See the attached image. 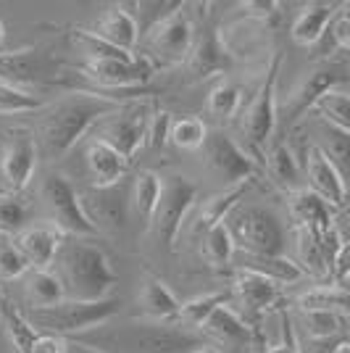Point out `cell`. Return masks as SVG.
Masks as SVG:
<instances>
[{"mask_svg":"<svg viewBox=\"0 0 350 353\" xmlns=\"http://www.w3.org/2000/svg\"><path fill=\"white\" fill-rule=\"evenodd\" d=\"M116 101L103 98L101 92H69L59 98L56 103L48 108L43 124H40V140H43V153L48 159H61L72 150L92 127L116 111Z\"/></svg>","mask_w":350,"mask_h":353,"instance_id":"cell-1","label":"cell"},{"mask_svg":"<svg viewBox=\"0 0 350 353\" xmlns=\"http://www.w3.org/2000/svg\"><path fill=\"white\" fill-rule=\"evenodd\" d=\"M61 272H63V290L66 298L74 301H105L111 298L119 277L111 266V259L105 250L95 243L76 240L63 243L59 250Z\"/></svg>","mask_w":350,"mask_h":353,"instance_id":"cell-2","label":"cell"},{"mask_svg":"<svg viewBox=\"0 0 350 353\" xmlns=\"http://www.w3.org/2000/svg\"><path fill=\"white\" fill-rule=\"evenodd\" d=\"M119 298H105V301H74L66 298L56 306L48 309H32L30 319L37 332H50V335H79L92 327L105 324L119 311Z\"/></svg>","mask_w":350,"mask_h":353,"instance_id":"cell-3","label":"cell"},{"mask_svg":"<svg viewBox=\"0 0 350 353\" xmlns=\"http://www.w3.org/2000/svg\"><path fill=\"white\" fill-rule=\"evenodd\" d=\"M227 230L234 240V248H240L245 256H263V259L285 256L287 232H285L282 219L271 208H243L229 219Z\"/></svg>","mask_w":350,"mask_h":353,"instance_id":"cell-4","label":"cell"},{"mask_svg":"<svg viewBox=\"0 0 350 353\" xmlns=\"http://www.w3.org/2000/svg\"><path fill=\"white\" fill-rule=\"evenodd\" d=\"M153 117V105L147 101H127L119 103L116 111H111L108 117H103L92 130V140H101L105 145L119 150L127 161L137 153V148L145 145V132L147 124Z\"/></svg>","mask_w":350,"mask_h":353,"instance_id":"cell-5","label":"cell"},{"mask_svg":"<svg viewBox=\"0 0 350 353\" xmlns=\"http://www.w3.org/2000/svg\"><path fill=\"white\" fill-rule=\"evenodd\" d=\"M40 195H43L45 206L50 211L53 224L63 230L66 235L76 237H92L98 235V227L90 221L88 211L82 206V195L76 192L72 182L59 172H50L40 185Z\"/></svg>","mask_w":350,"mask_h":353,"instance_id":"cell-6","label":"cell"},{"mask_svg":"<svg viewBox=\"0 0 350 353\" xmlns=\"http://www.w3.org/2000/svg\"><path fill=\"white\" fill-rule=\"evenodd\" d=\"M116 340L137 353H185L203 345V335L176 322H132L119 330Z\"/></svg>","mask_w":350,"mask_h":353,"instance_id":"cell-7","label":"cell"},{"mask_svg":"<svg viewBox=\"0 0 350 353\" xmlns=\"http://www.w3.org/2000/svg\"><path fill=\"white\" fill-rule=\"evenodd\" d=\"M198 201V185L187 179V176H169L163 179V190H161L158 208L150 219V230L158 243H163L169 250H174V243L182 224L187 219V214L192 211Z\"/></svg>","mask_w":350,"mask_h":353,"instance_id":"cell-8","label":"cell"},{"mask_svg":"<svg viewBox=\"0 0 350 353\" xmlns=\"http://www.w3.org/2000/svg\"><path fill=\"white\" fill-rule=\"evenodd\" d=\"M279 69H282V53H274L271 61H269V69H266V77H263V85L258 88L253 103L248 105L245 111V119H243V130H245V137L253 150H266L271 134H274V127H277V79H279Z\"/></svg>","mask_w":350,"mask_h":353,"instance_id":"cell-9","label":"cell"},{"mask_svg":"<svg viewBox=\"0 0 350 353\" xmlns=\"http://www.w3.org/2000/svg\"><path fill=\"white\" fill-rule=\"evenodd\" d=\"M143 37L150 48V59L158 66L161 63H179V61H187L190 56L192 43H195V27L182 6L179 11L163 16L158 24H153Z\"/></svg>","mask_w":350,"mask_h":353,"instance_id":"cell-10","label":"cell"},{"mask_svg":"<svg viewBox=\"0 0 350 353\" xmlns=\"http://www.w3.org/2000/svg\"><path fill=\"white\" fill-rule=\"evenodd\" d=\"M203 153H205L208 166H211L229 188L253 182L256 174H258V163L253 161V156L245 153L229 134L208 132V137H205V143H203Z\"/></svg>","mask_w":350,"mask_h":353,"instance_id":"cell-11","label":"cell"},{"mask_svg":"<svg viewBox=\"0 0 350 353\" xmlns=\"http://www.w3.org/2000/svg\"><path fill=\"white\" fill-rule=\"evenodd\" d=\"M345 69L335 66V63H319L311 72L303 74V79L295 85V90L290 92L287 103H285V130L295 127L300 117L313 108V103L319 101L324 92L345 85Z\"/></svg>","mask_w":350,"mask_h":353,"instance_id":"cell-12","label":"cell"},{"mask_svg":"<svg viewBox=\"0 0 350 353\" xmlns=\"http://www.w3.org/2000/svg\"><path fill=\"white\" fill-rule=\"evenodd\" d=\"M61 63L43 48H21V50H6L0 53V79L11 85L24 82H59L63 77Z\"/></svg>","mask_w":350,"mask_h":353,"instance_id":"cell-13","label":"cell"},{"mask_svg":"<svg viewBox=\"0 0 350 353\" xmlns=\"http://www.w3.org/2000/svg\"><path fill=\"white\" fill-rule=\"evenodd\" d=\"M37 159H40V145L32 132H19L11 134V140L3 148L0 156V179L6 192H21L32 182V176L37 172Z\"/></svg>","mask_w":350,"mask_h":353,"instance_id":"cell-14","label":"cell"},{"mask_svg":"<svg viewBox=\"0 0 350 353\" xmlns=\"http://www.w3.org/2000/svg\"><path fill=\"white\" fill-rule=\"evenodd\" d=\"M306 179L308 190L316 192L324 203L332 208H345L348 203V190H345V179L342 172L337 169V163L324 153L321 145H308L306 150Z\"/></svg>","mask_w":350,"mask_h":353,"instance_id":"cell-15","label":"cell"},{"mask_svg":"<svg viewBox=\"0 0 350 353\" xmlns=\"http://www.w3.org/2000/svg\"><path fill=\"white\" fill-rule=\"evenodd\" d=\"M63 243H66L63 230H59L53 221H40V224L24 227L16 235L14 245L27 259L30 269H50L53 261L59 259V250Z\"/></svg>","mask_w":350,"mask_h":353,"instance_id":"cell-16","label":"cell"},{"mask_svg":"<svg viewBox=\"0 0 350 353\" xmlns=\"http://www.w3.org/2000/svg\"><path fill=\"white\" fill-rule=\"evenodd\" d=\"M290 219L295 221V230H311V232H327L335 227V208L324 203L316 192L308 188H298L287 198Z\"/></svg>","mask_w":350,"mask_h":353,"instance_id":"cell-17","label":"cell"},{"mask_svg":"<svg viewBox=\"0 0 350 353\" xmlns=\"http://www.w3.org/2000/svg\"><path fill=\"white\" fill-rule=\"evenodd\" d=\"M229 66H232V53L227 50L216 30H205L203 37L192 43V50L187 56V72L192 74V79H205L211 74L229 72Z\"/></svg>","mask_w":350,"mask_h":353,"instance_id":"cell-18","label":"cell"},{"mask_svg":"<svg viewBox=\"0 0 350 353\" xmlns=\"http://www.w3.org/2000/svg\"><path fill=\"white\" fill-rule=\"evenodd\" d=\"M85 159H88V169L92 176V190H105V188L121 185V179L127 176V169H130V161L101 140H90Z\"/></svg>","mask_w":350,"mask_h":353,"instance_id":"cell-19","label":"cell"},{"mask_svg":"<svg viewBox=\"0 0 350 353\" xmlns=\"http://www.w3.org/2000/svg\"><path fill=\"white\" fill-rule=\"evenodd\" d=\"M92 32H95L101 40H105L108 45L124 50V53H134V48L140 43V30H137L134 14L127 11L124 6H111V8H105Z\"/></svg>","mask_w":350,"mask_h":353,"instance_id":"cell-20","label":"cell"},{"mask_svg":"<svg viewBox=\"0 0 350 353\" xmlns=\"http://www.w3.org/2000/svg\"><path fill=\"white\" fill-rule=\"evenodd\" d=\"M232 293L250 311H266L282 298V285H277V282L269 280V277H263L258 272L237 269L232 280Z\"/></svg>","mask_w":350,"mask_h":353,"instance_id":"cell-21","label":"cell"},{"mask_svg":"<svg viewBox=\"0 0 350 353\" xmlns=\"http://www.w3.org/2000/svg\"><path fill=\"white\" fill-rule=\"evenodd\" d=\"M140 311L147 316V322H176L179 314V298L172 293L166 282L145 272L143 277V290H140Z\"/></svg>","mask_w":350,"mask_h":353,"instance_id":"cell-22","label":"cell"},{"mask_svg":"<svg viewBox=\"0 0 350 353\" xmlns=\"http://www.w3.org/2000/svg\"><path fill=\"white\" fill-rule=\"evenodd\" d=\"M337 6L340 3H308V6H303L290 27L292 43L303 45V48L319 45V40L324 37L327 27H329V21H332V16H335Z\"/></svg>","mask_w":350,"mask_h":353,"instance_id":"cell-23","label":"cell"},{"mask_svg":"<svg viewBox=\"0 0 350 353\" xmlns=\"http://www.w3.org/2000/svg\"><path fill=\"white\" fill-rule=\"evenodd\" d=\"M82 206L88 211L90 221L98 227V232H101V227L116 230L127 219V201H124L121 185L105 188V190H92L90 192V203H82Z\"/></svg>","mask_w":350,"mask_h":353,"instance_id":"cell-24","label":"cell"},{"mask_svg":"<svg viewBox=\"0 0 350 353\" xmlns=\"http://www.w3.org/2000/svg\"><path fill=\"white\" fill-rule=\"evenodd\" d=\"M248 188H250V182L234 185V188H227L224 192H216V195H211L208 201H203V206L198 211V219H195V232L200 235V232L216 227V224H227V219L232 216V211L237 208V203L245 198Z\"/></svg>","mask_w":350,"mask_h":353,"instance_id":"cell-25","label":"cell"},{"mask_svg":"<svg viewBox=\"0 0 350 353\" xmlns=\"http://www.w3.org/2000/svg\"><path fill=\"white\" fill-rule=\"evenodd\" d=\"M203 332L219 338L221 343H250V324L229 306V303H221L219 309L211 311V316L200 327Z\"/></svg>","mask_w":350,"mask_h":353,"instance_id":"cell-26","label":"cell"},{"mask_svg":"<svg viewBox=\"0 0 350 353\" xmlns=\"http://www.w3.org/2000/svg\"><path fill=\"white\" fill-rule=\"evenodd\" d=\"M24 293H27L32 309H48V306H56L61 301H66L63 282L50 269H32L27 282H24Z\"/></svg>","mask_w":350,"mask_h":353,"instance_id":"cell-27","label":"cell"},{"mask_svg":"<svg viewBox=\"0 0 350 353\" xmlns=\"http://www.w3.org/2000/svg\"><path fill=\"white\" fill-rule=\"evenodd\" d=\"M240 269H250L258 272L263 277L274 280L277 285H292L306 277V272L298 266V261H292L287 256H274V259H263V256H243Z\"/></svg>","mask_w":350,"mask_h":353,"instance_id":"cell-28","label":"cell"},{"mask_svg":"<svg viewBox=\"0 0 350 353\" xmlns=\"http://www.w3.org/2000/svg\"><path fill=\"white\" fill-rule=\"evenodd\" d=\"M0 322L6 327L11 343H14L16 353H30L32 343L37 338V330H34L30 319L8 301V295L3 293V290H0Z\"/></svg>","mask_w":350,"mask_h":353,"instance_id":"cell-29","label":"cell"},{"mask_svg":"<svg viewBox=\"0 0 350 353\" xmlns=\"http://www.w3.org/2000/svg\"><path fill=\"white\" fill-rule=\"evenodd\" d=\"M348 288L340 285H316L298 295V309L300 311H337V314H348Z\"/></svg>","mask_w":350,"mask_h":353,"instance_id":"cell-30","label":"cell"},{"mask_svg":"<svg viewBox=\"0 0 350 353\" xmlns=\"http://www.w3.org/2000/svg\"><path fill=\"white\" fill-rule=\"evenodd\" d=\"M266 166H269V174L274 176V182H277L279 188H285V190H290V192L298 190L303 172H300V163L295 159V153H292L285 143L269 148V153H266Z\"/></svg>","mask_w":350,"mask_h":353,"instance_id":"cell-31","label":"cell"},{"mask_svg":"<svg viewBox=\"0 0 350 353\" xmlns=\"http://www.w3.org/2000/svg\"><path fill=\"white\" fill-rule=\"evenodd\" d=\"M161 190H163V176H158L156 172H140L134 176V188H132V203L134 211L140 214V219L150 224L156 208L161 201Z\"/></svg>","mask_w":350,"mask_h":353,"instance_id":"cell-32","label":"cell"},{"mask_svg":"<svg viewBox=\"0 0 350 353\" xmlns=\"http://www.w3.org/2000/svg\"><path fill=\"white\" fill-rule=\"evenodd\" d=\"M232 293H205L192 298L187 303H179V314H176V324L187 327V330H200L203 322L211 316V311L219 309L221 303H229Z\"/></svg>","mask_w":350,"mask_h":353,"instance_id":"cell-33","label":"cell"},{"mask_svg":"<svg viewBox=\"0 0 350 353\" xmlns=\"http://www.w3.org/2000/svg\"><path fill=\"white\" fill-rule=\"evenodd\" d=\"M234 253L237 248H234V240L227 224H216L203 232V256L214 269H224L227 264H232Z\"/></svg>","mask_w":350,"mask_h":353,"instance_id":"cell-34","label":"cell"},{"mask_svg":"<svg viewBox=\"0 0 350 353\" xmlns=\"http://www.w3.org/2000/svg\"><path fill=\"white\" fill-rule=\"evenodd\" d=\"M313 108L321 114L324 124H332V127L342 130V132H350V98L342 88L324 92L319 101L313 103Z\"/></svg>","mask_w":350,"mask_h":353,"instance_id":"cell-35","label":"cell"},{"mask_svg":"<svg viewBox=\"0 0 350 353\" xmlns=\"http://www.w3.org/2000/svg\"><path fill=\"white\" fill-rule=\"evenodd\" d=\"M240 103H243V90L232 85V82H219L208 92L205 111L214 119H219V121H229L240 111Z\"/></svg>","mask_w":350,"mask_h":353,"instance_id":"cell-36","label":"cell"},{"mask_svg":"<svg viewBox=\"0 0 350 353\" xmlns=\"http://www.w3.org/2000/svg\"><path fill=\"white\" fill-rule=\"evenodd\" d=\"M300 316L306 324L308 338L313 340L335 338L340 332H345V324H348V316L337 311H300Z\"/></svg>","mask_w":350,"mask_h":353,"instance_id":"cell-37","label":"cell"},{"mask_svg":"<svg viewBox=\"0 0 350 353\" xmlns=\"http://www.w3.org/2000/svg\"><path fill=\"white\" fill-rule=\"evenodd\" d=\"M208 137V127L203 124V119L198 117H185L172 121L169 130V143H174L179 150H200Z\"/></svg>","mask_w":350,"mask_h":353,"instance_id":"cell-38","label":"cell"},{"mask_svg":"<svg viewBox=\"0 0 350 353\" xmlns=\"http://www.w3.org/2000/svg\"><path fill=\"white\" fill-rule=\"evenodd\" d=\"M45 101L32 95L30 90L3 82L0 79V114H30V111H43Z\"/></svg>","mask_w":350,"mask_h":353,"instance_id":"cell-39","label":"cell"},{"mask_svg":"<svg viewBox=\"0 0 350 353\" xmlns=\"http://www.w3.org/2000/svg\"><path fill=\"white\" fill-rule=\"evenodd\" d=\"M27 224V206L14 192L0 195V235H19Z\"/></svg>","mask_w":350,"mask_h":353,"instance_id":"cell-40","label":"cell"},{"mask_svg":"<svg viewBox=\"0 0 350 353\" xmlns=\"http://www.w3.org/2000/svg\"><path fill=\"white\" fill-rule=\"evenodd\" d=\"M27 272H30V264L14 243H0V280H19Z\"/></svg>","mask_w":350,"mask_h":353,"instance_id":"cell-41","label":"cell"},{"mask_svg":"<svg viewBox=\"0 0 350 353\" xmlns=\"http://www.w3.org/2000/svg\"><path fill=\"white\" fill-rule=\"evenodd\" d=\"M172 114L163 111V108H156L153 117H150V124H147V132H145V145L147 148H156V150H163L169 145V130H172Z\"/></svg>","mask_w":350,"mask_h":353,"instance_id":"cell-42","label":"cell"},{"mask_svg":"<svg viewBox=\"0 0 350 353\" xmlns=\"http://www.w3.org/2000/svg\"><path fill=\"white\" fill-rule=\"evenodd\" d=\"M348 3H340L337 6L335 16H332V21H329V43L335 50H348L350 48V14H348Z\"/></svg>","mask_w":350,"mask_h":353,"instance_id":"cell-43","label":"cell"},{"mask_svg":"<svg viewBox=\"0 0 350 353\" xmlns=\"http://www.w3.org/2000/svg\"><path fill=\"white\" fill-rule=\"evenodd\" d=\"M324 132H327V143H329V150H324L332 161H340V163H348V134L350 132H342V130H337L332 124H324Z\"/></svg>","mask_w":350,"mask_h":353,"instance_id":"cell-44","label":"cell"},{"mask_svg":"<svg viewBox=\"0 0 350 353\" xmlns=\"http://www.w3.org/2000/svg\"><path fill=\"white\" fill-rule=\"evenodd\" d=\"M30 353H69V340L50 332H37Z\"/></svg>","mask_w":350,"mask_h":353,"instance_id":"cell-45","label":"cell"},{"mask_svg":"<svg viewBox=\"0 0 350 353\" xmlns=\"http://www.w3.org/2000/svg\"><path fill=\"white\" fill-rule=\"evenodd\" d=\"M263 353H300L298 348V340H295V332H292L290 316L282 311V343H274L269 348H263Z\"/></svg>","mask_w":350,"mask_h":353,"instance_id":"cell-46","label":"cell"},{"mask_svg":"<svg viewBox=\"0 0 350 353\" xmlns=\"http://www.w3.org/2000/svg\"><path fill=\"white\" fill-rule=\"evenodd\" d=\"M69 353H105L101 351V348H92V345H88V343H69Z\"/></svg>","mask_w":350,"mask_h":353,"instance_id":"cell-47","label":"cell"},{"mask_svg":"<svg viewBox=\"0 0 350 353\" xmlns=\"http://www.w3.org/2000/svg\"><path fill=\"white\" fill-rule=\"evenodd\" d=\"M190 353H221V348H219V345H208V343H203V345L192 348Z\"/></svg>","mask_w":350,"mask_h":353,"instance_id":"cell-48","label":"cell"},{"mask_svg":"<svg viewBox=\"0 0 350 353\" xmlns=\"http://www.w3.org/2000/svg\"><path fill=\"white\" fill-rule=\"evenodd\" d=\"M329 353H350V343H348V340H340V343H337Z\"/></svg>","mask_w":350,"mask_h":353,"instance_id":"cell-49","label":"cell"},{"mask_svg":"<svg viewBox=\"0 0 350 353\" xmlns=\"http://www.w3.org/2000/svg\"><path fill=\"white\" fill-rule=\"evenodd\" d=\"M3 40H6V27H3V21H0V45H3Z\"/></svg>","mask_w":350,"mask_h":353,"instance_id":"cell-50","label":"cell"},{"mask_svg":"<svg viewBox=\"0 0 350 353\" xmlns=\"http://www.w3.org/2000/svg\"><path fill=\"white\" fill-rule=\"evenodd\" d=\"M3 192H6V188H3V179H0V195H3Z\"/></svg>","mask_w":350,"mask_h":353,"instance_id":"cell-51","label":"cell"}]
</instances>
